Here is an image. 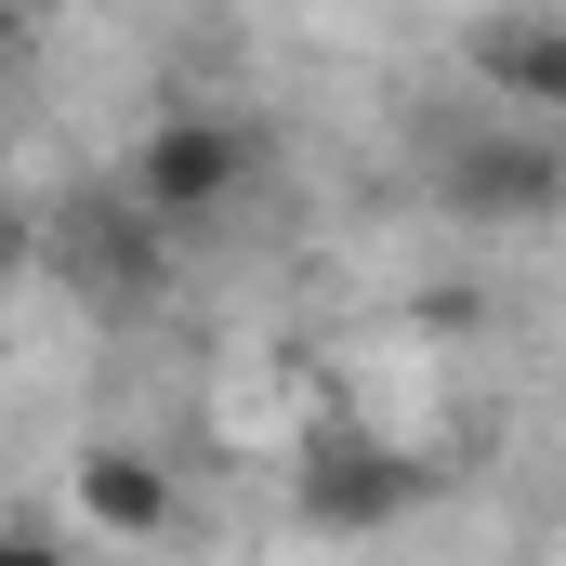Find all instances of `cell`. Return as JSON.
I'll use <instances>...</instances> for the list:
<instances>
[{
	"label": "cell",
	"mask_w": 566,
	"mask_h": 566,
	"mask_svg": "<svg viewBox=\"0 0 566 566\" xmlns=\"http://www.w3.org/2000/svg\"><path fill=\"white\" fill-rule=\"evenodd\" d=\"M80 514H93L106 541H158V527H171V474H158L145 448H93V461H80Z\"/></svg>",
	"instance_id": "8992f818"
},
{
	"label": "cell",
	"mask_w": 566,
	"mask_h": 566,
	"mask_svg": "<svg viewBox=\"0 0 566 566\" xmlns=\"http://www.w3.org/2000/svg\"><path fill=\"white\" fill-rule=\"evenodd\" d=\"M290 501H303V527H396L409 514V461H382V448H356V434H329L303 474H290Z\"/></svg>",
	"instance_id": "3957f363"
},
{
	"label": "cell",
	"mask_w": 566,
	"mask_h": 566,
	"mask_svg": "<svg viewBox=\"0 0 566 566\" xmlns=\"http://www.w3.org/2000/svg\"><path fill=\"white\" fill-rule=\"evenodd\" d=\"M434 198L461 224H541V211H566V145H541V119L527 133H461V145H434Z\"/></svg>",
	"instance_id": "6da1fadb"
},
{
	"label": "cell",
	"mask_w": 566,
	"mask_h": 566,
	"mask_svg": "<svg viewBox=\"0 0 566 566\" xmlns=\"http://www.w3.org/2000/svg\"><path fill=\"white\" fill-rule=\"evenodd\" d=\"M238 185H251V133H238V119H198V106H185V119H158V133L133 145V198H158L171 224L224 211Z\"/></svg>",
	"instance_id": "7a4b0ae2"
},
{
	"label": "cell",
	"mask_w": 566,
	"mask_h": 566,
	"mask_svg": "<svg viewBox=\"0 0 566 566\" xmlns=\"http://www.w3.org/2000/svg\"><path fill=\"white\" fill-rule=\"evenodd\" d=\"M474 80L514 119H566V13H488L474 27Z\"/></svg>",
	"instance_id": "277c9868"
},
{
	"label": "cell",
	"mask_w": 566,
	"mask_h": 566,
	"mask_svg": "<svg viewBox=\"0 0 566 566\" xmlns=\"http://www.w3.org/2000/svg\"><path fill=\"white\" fill-rule=\"evenodd\" d=\"M158 224H171L158 198H133V211L80 198V211H66V264H80L93 290H119V303H133V290H158Z\"/></svg>",
	"instance_id": "5b68a950"
}]
</instances>
